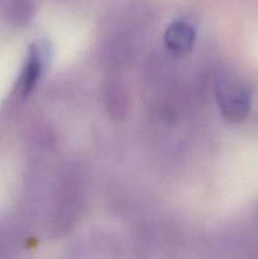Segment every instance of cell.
Returning a JSON list of instances; mask_svg holds the SVG:
<instances>
[{
	"label": "cell",
	"mask_w": 258,
	"mask_h": 259,
	"mask_svg": "<svg viewBox=\"0 0 258 259\" xmlns=\"http://www.w3.org/2000/svg\"><path fill=\"white\" fill-rule=\"evenodd\" d=\"M215 93L218 106L227 120L237 123L247 118L252 105V96L242 80L228 73L219 78Z\"/></svg>",
	"instance_id": "cell-1"
},
{
	"label": "cell",
	"mask_w": 258,
	"mask_h": 259,
	"mask_svg": "<svg viewBox=\"0 0 258 259\" xmlns=\"http://www.w3.org/2000/svg\"><path fill=\"white\" fill-rule=\"evenodd\" d=\"M195 42V30L185 20H176L164 32V45L171 52L181 55L191 50Z\"/></svg>",
	"instance_id": "cell-2"
},
{
	"label": "cell",
	"mask_w": 258,
	"mask_h": 259,
	"mask_svg": "<svg viewBox=\"0 0 258 259\" xmlns=\"http://www.w3.org/2000/svg\"><path fill=\"white\" fill-rule=\"evenodd\" d=\"M46 52L40 47L32 46L28 55L27 63L23 70L22 78H20V90L23 95H28L30 91L35 88L39 76L42 73L43 66H45Z\"/></svg>",
	"instance_id": "cell-3"
}]
</instances>
